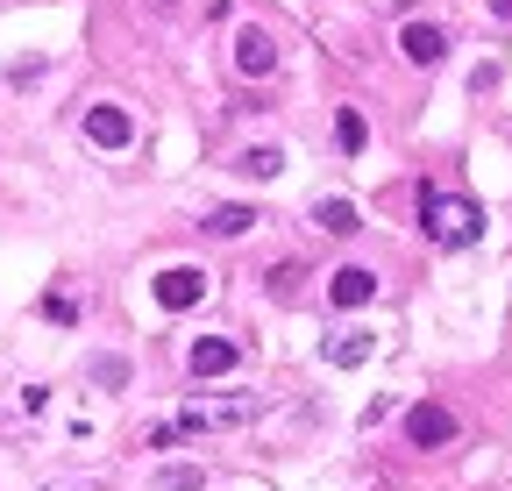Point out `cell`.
Segmentation results:
<instances>
[{"instance_id": "44dd1931", "label": "cell", "mask_w": 512, "mask_h": 491, "mask_svg": "<svg viewBox=\"0 0 512 491\" xmlns=\"http://www.w3.org/2000/svg\"><path fill=\"white\" fill-rule=\"evenodd\" d=\"M157 8H171V0H157Z\"/></svg>"}, {"instance_id": "4fadbf2b", "label": "cell", "mask_w": 512, "mask_h": 491, "mask_svg": "<svg viewBox=\"0 0 512 491\" xmlns=\"http://www.w3.org/2000/svg\"><path fill=\"white\" fill-rule=\"evenodd\" d=\"M313 221L328 228V235H349V228H363V214H356L349 200H320V207H313Z\"/></svg>"}, {"instance_id": "9c48e42d", "label": "cell", "mask_w": 512, "mask_h": 491, "mask_svg": "<svg viewBox=\"0 0 512 491\" xmlns=\"http://www.w3.org/2000/svg\"><path fill=\"white\" fill-rule=\"evenodd\" d=\"M221 371H235V342L228 335H200L192 342V378H221Z\"/></svg>"}, {"instance_id": "ffe728a7", "label": "cell", "mask_w": 512, "mask_h": 491, "mask_svg": "<svg viewBox=\"0 0 512 491\" xmlns=\"http://www.w3.org/2000/svg\"><path fill=\"white\" fill-rule=\"evenodd\" d=\"M491 15H498V22H512V0H491Z\"/></svg>"}, {"instance_id": "7c38bea8", "label": "cell", "mask_w": 512, "mask_h": 491, "mask_svg": "<svg viewBox=\"0 0 512 491\" xmlns=\"http://www.w3.org/2000/svg\"><path fill=\"white\" fill-rule=\"evenodd\" d=\"M335 143H342V157H356V150L370 143V121H363L356 107H342V114H335Z\"/></svg>"}, {"instance_id": "7a4b0ae2", "label": "cell", "mask_w": 512, "mask_h": 491, "mask_svg": "<svg viewBox=\"0 0 512 491\" xmlns=\"http://www.w3.org/2000/svg\"><path fill=\"white\" fill-rule=\"evenodd\" d=\"M249 413H256V399H200V406H185L178 420H164L150 442H157V449H171V442H185V435H214V427H242Z\"/></svg>"}, {"instance_id": "ba28073f", "label": "cell", "mask_w": 512, "mask_h": 491, "mask_svg": "<svg viewBox=\"0 0 512 491\" xmlns=\"http://www.w3.org/2000/svg\"><path fill=\"white\" fill-rule=\"evenodd\" d=\"M399 50L413 57V65H441V57H448V29H434V22H406V29H399Z\"/></svg>"}, {"instance_id": "5b68a950", "label": "cell", "mask_w": 512, "mask_h": 491, "mask_svg": "<svg viewBox=\"0 0 512 491\" xmlns=\"http://www.w3.org/2000/svg\"><path fill=\"white\" fill-rule=\"evenodd\" d=\"M235 72H242V79H271V72H278V43H271L264 29H242V36H235Z\"/></svg>"}, {"instance_id": "5bb4252c", "label": "cell", "mask_w": 512, "mask_h": 491, "mask_svg": "<svg viewBox=\"0 0 512 491\" xmlns=\"http://www.w3.org/2000/svg\"><path fill=\"white\" fill-rule=\"evenodd\" d=\"M235 164H242V178H256V186H264V178H278V171H285V157H278L271 143H264V150H242Z\"/></svg>"}, {"instance_id": "8992f818", "label": "cell", "mask_w": 512, "mask_h": 491, "mask_svg": "<svg viewBox=\"0 0 512 491\" xmlns=\"http://www.w3.org/2000/svg\"><path fill=\"white\" fill-rule=\"evenodd\" d=\"M128 136H136V121H128L121 107H86V143H100V150H128Z\"/></svg>"}, {"instance_id": "6da1fadb", "label": "cell", "mask_w": 512, "mask_h": 491, "mask_svg": "<svg viewBox=\"0 0 512 491\" xmlns=\"http://www.w3.org/2000/svg\"><path fill=\"white\" fill-rule=\"evenodd\" d=\"M420 214H427V235L441 250H470L484 235V207L477 200H456V193H420Z\"/></svg>"}, {"instance_id": "30bf717a", "label": "cell", "mask_w": 512, "mask_h": 491, "mask_svg": "<svg viewBox=\"0 0 512 491\" xmlns=\"http://www.w3.org/2000/svg\"><path fill=\"white\" fill-rule=\"evenodd\" d=\"M370 349H377V342H370L363 328H342V335H328V342H320V356H328L335 371H356V363H363Z\"/></svg>"}, {"instance_id": "3957f363", "label": "cell", "mask_w": 512, "mask_h": 491, "mask_svg": "<svg viewBox=\"0 0 512 491\" xmlns=\"http://www.w3.org/2000/svg\"><path fill=\"white\" fill-rule=\"evenodd\" d=\"M157 299L171 306V314H192V306L207 299V271H200V264H171V271H157Z\"/></svg>"}, {"instance_id": "d6986e66", "label": "cell", "mask_w": 512, "mask_h": 491, "mask_svg": "<svg viewBox=\"0 0 512 491\" xmlns=\"http://www.w3.org/2000/svg\"><path fill=\"white\" fill-rule=\"evenodd\" d=\"M370 8H384V15H406V8H413V0H370Z\"/></svg>"}, {"instance_id": "9a60e30c", "label": "cell", "mask_w": 512, "mask_h": 491, "mask_svg": "<svg viewBox=\"0 0 512 491\" xmlns=\"http://www.w3.org/2000/svg\"><path fill=\"white\" fill-rule=\"evenodd\" d=\"M207 484V470H192V463H178V470H157V491H200Z\"/></svg>"}, {"instance_id": "e0dca14e", "label": "cell", "mask_w": 512, "mask_h": 491, "mask_svg": "<svg viewBox=\"0 0 512 491\" xmlns=\"http://www.w3.org/2000/svg\"><path fill=\"white\" fill-rule=\"evenodd\" d=\"M93 378H100V385H128V363H121V356H100Z\"/></svg>"}, {"instance_id": "ac0fdd59", "label": "cell", "mask_w": 512, "mask_h": 491, "mask_svg": "<svg viewBox=\"0 0 512 491\" xmlns=\"http://www.w3.org/2000/svg\"><path fill=\"white\" fill-rule=\"evenodd\" d=\"M271 292L292 299V292H299V264H278V271H271Z\"/></svg>"}, {"instance_id": "2e32d148", "label": "cell", "mask_w": 512, "mask_h": 491, "mask_svg": "<svg viewBox=\"0 0 512 491\" xmlns=\"http://www.w3.org/2000/svg\"><path fill=\"white\" fill-rule=\"evenodd\" d=\"M43 314H50V321H64V328H72V321H79V299H72V292H50V299H43Z\"/></svg>"}, {"instance_id": "277c9868", "label": "cell", "mask_w": 512, "mask_h": 491, "mask_svg": "<svg viewBox=\"0 0 512 491\" xmlns=\"http://www.w3.org/2000/svg\"><path fill=\"white\" fill-rule=\"evenodd\" d=\"M406 442L413 449H448V442H456V413H448V406H413L406 413Z\"/></svg>"}, {"instance_id": "52a82bcc", "label": "cell", "mask_w": 512, "mask_h": 491, "mask_svg": "<svg viewBox=\"0 0 512 491\" xmlns=\"http://www.w3.org/2000/svg\"><path fill=\"white\" fill-rule=\"evenodd\" d=\"M328 299L342 306V314H349V306H370V299H377V271H363V264H342V271L328 278Z\"/></svg>"}, {"instance_id": "8fae6325", "label": "cell", "mask_w": 512, "mask_h": 491, "mask_svg": "<svg viewBox=\"0 0 512 491\" xmlns=\"http://www.w3.org/2000/svg\"><path fill=\"white\" fill-rule=\"evenodd\" d=\"M200 228H207V235H221V242H235V235H249V228H256V207H214Z\"/></svg>"}]
</instances>
